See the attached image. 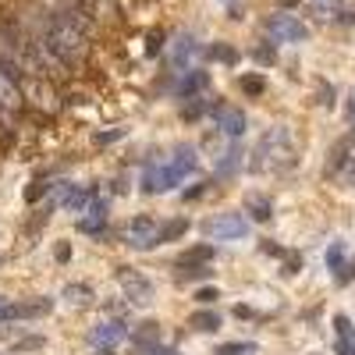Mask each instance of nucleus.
<instances>
[{"label": "nucleus", "instance_id": "ea45409f", "mask_svg": "<svg viewBox=\"0 0 355 355\" xmlns=\"http://www.w3.org/2000/svg\"><path fill=\"white\" fill-rule=\"evenodd\" d=\"M263 252H266V256H284V249H281V245H270V242L263 245Z\"/></svg>", "mask_w": 355, "mask_h": 355}, {"label": "nucleus", "instance_id": "f704fd0d", "mask_svg": "<svg viewBox=\"0 0 355 355\" xmlns=\"http://www.w3.org/2000/svg\"><path fill=\"white\" fill-rule=\"evenodd\" d=\"M210 53H214V57H220V61H227V64H234V50H227V46H214Z\"/></svg>", "mask_w": 355, "mask_h": 355}, {"label": "nucleus", "instance_id": "dca6fc26", "mask_svg": "<svg viewBox=\"0 0 355 355\" xmlns=\"http://www.w3.org/2000/svg\"><path fill=\"white\" fill-rule=\"evenodd\" d=\"M132 338V345L135 348H146V345H157L160 341V323H153V320H146V323H139V327L128 334Z\"/></svg>", "mask_w": 355, "mask_h": 355}, {"label": "nucleus", "instance_id": "c9c22d12", "mask_svg": "<svg viewBox=\"0 0 355 355\" xmlns=\"http://www.w3.org/2000/svg\"><path fill=\"white\" fill-rule=\"evenodd\" d=\"M352 277H355V259H352V263H345V270L338 274V284H348Z\"/></svg>", "mask_w": 355, "mask_h": 355}, {"label": "nucleus", "instance_id": "423d86ee", "mask_svg": "<svg viewBox=\"0 0 355 355\" xmlns=\"http://www.w3.org/2000/svg\"><path fill=\"white\" fill-rule=\"evenodd\" d=\"M21 110V89H18V71L0 64V117L15 121Z\"/></svg>", "mask_w": 355, "mask_h": 355}, {"label": "nucleus", "instance_id": "a211bd4d", "mask_svg": "<svg viewBox=\"0 0 355 355\" xmlns=\"http://www.w3.org/2000/svg\"><path fill=\"white\" fill-rule=\"evenodd\" d=\"M214 256H217V249L210 245V242H206V245H196V249H189L182 259H178V263H182V266H210L214 263Z\"/></svg>", "mask_w": 355, "mask_h": 355}, {"label": "nucleus", "instance_id": "72a5a7b5", "mask_svg": "<svg viewBox=\"0 0 355 355\" xmlns=\"http://www.w3.org/2000/svg\"><path fill=\"white\" fill-rule=\"evenodd\" d=\"M299 270H302V259H299V256H288V263H284V274L291 277V274H299Z\"/></svg>", "mask_w": 355, "mask_h": 355}, {"label": "nucleus", "instance_id": "37998d69", "mask_svg": "<svg viewBox=\"0 0 355 355\" xmlns=\"http://www.w3.org/2000/svg\"><path fill=\"white\" fill-rule=\"evenodd\" d=\"M93 355H114V352H110V348H96Z\"/></svg>", "mask_w": 355, "mask_h": 355}, {"label": "nucleus", "instance_id": "f257e3e1", "mask_svg": "<svg viewBox=\"0 0 355 355\" xmlns=\"http://www.w3.org/2000/svg\"><path fill=\"white\" fill-rule=\"evenodd\" d=\"M85 36H89V21L78 18V11H57L46 18L43 46L61 64H78L85 57Z\"/></svg>", "mask_w": 355, "mask_h": 355}, {"label": "nucleus", "instance_id": "2eb2a0df", "mask_svg": "<svg viewBox=\"0 0 355 355\" xmlns=\"http://www.w3.org/2000/svg\"><path fill=\"white\" fill-rule=\"evenodd\" d=\"M245 214L252 217V220H259V224H266V220H270L274 217V202L270 199H266V196H245Z\"/></svg>", "mask_w": 355, "mask_h": 355}, {"label": "nucleus", "instance_id": "7c9ffc66", "mask_svg": "<svg viewBox=\"0 0 355 355\" xmlns=\"http://www.w3.org/2000/svg\"><path fill=\"white\" fill-rule=\"evenodd\" d=\"M217 299H220L217 288H199V291H196V302H202V306H214Z\"/></svg>", "mask_w": 355, "mask_h": 355}, {"label": "nucleus", "instance_id": "4468645a", "mask_svg": "<svg viewBox=\"0 0 355 355\" xmlns=\"http://www.w3.org/2000/svg\"><path fill=\"white\" fill-rule=\"evenodd\" d=\"M167 164H171V171L178 174V182H182L185 174H192V171L199 167V157H196L192 146H182V150H174V157H171Z\"/></svg>", "mask_w": 355, "mask_h": 355}, {"label": "nucleus", "instance_id": "f8f14e48", "mask_svg": "<svg viewBox=\"0 0 355 355\" xmlns=\"http://www.w3.org/2000/svg\"><path fill=\"white\" fill-rule=\"evenodd\" d=\"M53 313V302L50 299H25V302H15L11 306V316L8 320H40V316H50Z\"/></svg>", "mask_w": 355, "mask_h": 355}, {"label": "nucleus", "instance_id": "5701e85b", "mask_svg": "<svg viewBox=\"0 0 355 355\" xmlns=\"http://www.w3.org/2000/svg\"><path fill=\"white\" fill-rule=\"evenodd\" d=\"M348 150H352V139H341L334 150H331V160H327V174H338L348 160Z\"/></svg>", "mask_w": 355, "mask_h": 355}, {"label": "nucleus", "instance_id": "a878e982", "mask_svg": "<svg viewBox=\"0 0 355 355\" xmlns=\"http://www.w3.org/2000/svg\"><path fill=\"white\" fill-rule=\"evenodd\" d=\"M263 89H266V82H263L259 75H245V78H242V93H249V96H263Z\"/></svg>", "mask_w": 355, "mask_h": 355}, {"label": "nucleus", "instance_id": "c03bdc74", "mask_svg": "<svg viewBox=\"0 0 355 355\" xmlns=\"http://www.w3.org/2000/svg\"><path fill=\"white\" fill-rule=\"evenodd\" d=\"M352 171H355V160H352Z\"/></svg>", "mask_w": 355, "mask_h": 355}, {"label": "nucleus", "instance_id": "79ce46f5", "mask_svg": "<svg viewBox=\"0 0 355 355\" xmlns=\"http://www.w3.org/2000/svg\"><path fill=\"white\" fill-rule=\"evenodd\" d=\"M348 114H352V121H355V93L348 96Z\"/></svg>", "mask_w": 355, "mask_h": 355}, {"label": "nucleus", "instance_id": "bb28decb", "mask_svg": "<svg viewBox=\"0 0 355 355\" xmlns=\"http://www.w3.org/2000/svg\"><path fill=\"white\" fill-rule=\"evenodd\" d=\"M46 192H53L50 182H33V185L25 189V202H40V196H46Z\"/></svg>", "mask_w": 355, "mask_h": 355}, {"label": "nucleus", "instance_id": "b1692460", "mask_svg": "<svg viewBox=\"0 0 355 355\" xmlns=\"http://www.w3.org/2000/svg\"><path fill=\"white\" fill-rule=\"evenodd\" d=\"M214 355H256V341H227Z\"/></svg>", "mask_w": 355, "mask_h": 355}, {"label": "nucleus", "instance_id": "aec40b11", "mask_svg": "<svg viewBox=\"0 0 355 355\" xmlns=\"http://www.w3.org/2000/svg\"><path fill=\"white\" fill-rule=\"evenodd\" d=\"M189 327H196V331H220V316L214 309H199V313L189 316Z\"/></svg>", "mask_w": 355, "mask_h": 355}, {"label": "nucleus", "instance_id": "9d476101", "mask_svg": "<svg viewBox=\"0 0 355 355\" xmlns=\"http://www.w3.org/2000/svg\"><path fill=\"white\" fill-rule=\"evenodd\" d=\"M214 121H217V128L227 139H242L245 135V114L239 107H231V103H217L214 107Z\"/></svg>", "mask_w": 355, "mask_h": 355}, {"label": "nucleus", "instance_id": "c756f323", "mask_svg": "<svg viewBox=\"0 0 355 355\" xmlns=\"http://www.w3.org/2000/svg\"><path fill=\"white\" fill-rule=\"evenodd\" d=\"M202 107H206V103H202V96H192V100H189V103L182 107V114L189 117V121H196V117L202 114Z\"/></svg>", "mask_w": 355, "mask_h": 355}, {"label": "nucleus", "instance_id": "ddd939ff", "mask_svg": "<svg viewBox=\"0 0 355 355\" xmlns=\"http://www.w3.org/2000/svg\"><path fill=\"white\" fill-rule=\"evenodd\" d=\"M334 334H338V355H355V327H352V320L345 313L334 316Z\"/></svg>", "mask_w": 355, "mask_h": 355}, {"label": "nucleus", "instance_id": "58836bf2", "mask_svg": "<svg viewBox=\"0 0 355 355\" xmlns=\"http://www.w3.org/2000/svg\"><path fill=\"white\" fill-rule=\"evenodd\" d=\"M11 316V302L4 299V295H0V320H8Z\"/></svg>", "mask_w": 355, "mask_h": 355}, {"label": "nucleus", "instance_id": "6e6552de", "mask_svg": "<svg viewBox=\"0 0 355 355\" xmlns=\"http://www.w3.org/2000/svg\"><path fill=\"white\" fill-rule=\"evenodd\" d=\"M174 185H178V174L171 171V164H146V171H142V192L160 196V192H171Z\"/></svg>", "mask_w": 355, "mask_h": 355}, {"label": "nucleus", "instance_id": "0eeeda50", "mask_svg": "<svg viewBox=\"0 0 355 355\" xmlns=\"http://www.w3.org/2000/svg\"><path fill=\"white\" fill-rule=\"evenodd\" d=\"M157 239H160V224H157L153 217H146V214H139V217L125 227V242H128L132 249H153Z\"/></svg>", "mask_w": 355, "mask_h": 355}, {"label": "nucleus", "instance_id": "a19ab883", "mask_svg": "<svg viewBox=\"0 0 355 355\" xmlns=\"http://www.w3.org/2000/svg\"><path fill=\"white\" fill-rule=\"evenodd\" d=\"M234 316H239V320H242V316H252V309H249V306H234Z\"/></svg>", "mask_w": 355, "mask_h": 355}, {"label": "nucleus", "instance_id": "7ed1b4c3", "mask_svg": "<svg viewBox=\"0 0 355 355\" xmlns=\"http://www.w3.org/2000/svg\"><path fill=\"white\" fill-rule=\"evenodd\" d=\"M202 234L214 242H231V239H245L249 234V220L242 214H217L210 220H202Z\"/></svg>", "mask_w": 355, "mask_h": 355}, {"label": "nucleus", "instance_id": "473e14b6", "mask_svg": "<svg viewBox=\"0 0 355 355\" xmlns=\"http://www.w3.org/2000/svg\"><path fill=\"white\" fill-rule=\"evenodd\" d=\"M53 259H57V263H68V259H71V245H68V242H61V245L53 249Z\"/></svg>", "mask_w": 355, "mask_h": 355}, {"label": "nucleus", "instance_id": "39448f33", "mask_svg": "<svg viewBox=\"0 0 355 355\" xmlns=\"http://www.w3.org/2000/svg\"><path fill=\"white\" fill-rule=\"evenodd\" d=\"M263 33L270 36L274 43H299V40L309 36V28H306V21H299L295 15H274V18L263 21Z\"/></svg>", "mask_w": 355, "mask_h": 355}, {"label": "nucleus", "instance_id": "e433bc0d", "mask_svg": "<svg viewBox=\"0 0 355 355\" xmlns=\"http://www.w3.org/2000/svg\"><path fill=\"white\" fill-rule=\"evenodd\" d=\"M256 61H259V64H274V50H266V46L256 50Z\"/></svg>", "mask_w": 355, "mask_h": 355}, {"label": "nucleus", "instance_id": "2f4dec72", "mask_svg": "<svg viewBox=\"0 0 355 355\" xmlns=\"http://www.w3.org/2000/svg\"><path fill=\"white\" fill-rule=\"evenodd\" d=\"M135 355H174V348H167V345H146V348H135Z\"/></svg>", "mask_w": 355, "mask_h": 355}, {"label": "nucleus", "instance_id": "6ab92c4d", "mask_svg": "<svg viewBox=\"0 0 355 355\" xmlns=\"http://www.w3.org/2000/svg\"><path fill=\"white\" fill-rule=\"evenodd\" d=\"M189 231V220L185 217H174V220H167V224H160V239H157V245H167V242H178L182 234Z\"/></svg>", "mask_w": 355, "mask_h": 355}, {"label": "nucleus", "instance_id": "393cba45", "mask_svg": "<svg viewBox=\"0 0 355 355\" xmlns=\"http://www.w3.org/2000/svg\"><path fill=\"white\" fill-rule=\"evenodd\" d=\"M327 266H331V270H345V242H334L331 249H327Z\"/></svg>", "mask_w": 355, "mask_h": 355}, {"label": "nucleus", "instance_id": "f3484780", "mask_svg": "<svg viewBox=\"0 0 355 355\" xmlns=\"http://www.w3.org/2000/svg\"><path fill=\"white\" fill-rule=\"evenodd\" d=\"M206 82H210V78H206V71H189V75H182V82H178L174 93L185 96V100H192L199 89H206Z\"/></svg>", "mask_w": 355, "mask_h": 355}, {"label": "nucleus", "instance_id": "4be33fe9", "mask_svg": "<svg viewBox=\"0 0 355 355\" xmlns=\"http://www.w3.org/2000/svg\"><path fill=\"white\" fill-rule=\"evenodd\" d=\"M196 53H199L196 40H189V36H185V40H178V46H174V53H171V57H174V68H182V64H189V61H192Z\"/></svg>", "mask_w": 355, "mask_h": 355}, {"label": "nucleus", "instance_id": "20e7f679", "mask_svg": "<svg viewBox=\"0 0 355 355\" xmlns=\"http://www.w3.org/2000/svg\"><path fill=\"white\" fill-rule=\"evenodd\" d=\"M117 284H121V291L128 295V306L142 309V306H150L153 302V284L146 281L139 270H132V266H117Z\"/></svg>", "mask_w": 355, "mask_h": 355}, {"label": "nucleus", "instance_id": "4c0bfd02", "mask_svg": "<svg viewBox=\"0 0 355 355\" xmlns=\"http://www.w3.org/2000/svg\"><path fill=\"white\" fill-rule=\"evenodd\" d=\"M114 139H121V132H117V128H114V132H103V135L96 132V142H100V146H107V142H114Z\"/></svg>", "mask_w": 355, "mask_h": 355}, {"label": "nucleus", "instance_id": "c85d7f7f", "mask_svg": "<svg viewBox=\"0 0 355 355\" xmlns=\"http://www.w3.org/2000/svg\"><path fill=\"white\" fill-rule=\"evenodd\" d=\"M239 160H242V157H239V150H227V153H224V160H220V167H217V174H231L234 167H239Z\"/></svg>", "mask_w": 355, "mask_h": 355}, {"label": "nucleus", "instance_id": "1a4fd4ad", "mask_svg": "<svg viewBox=\"0 0 355 355\" xmlns=\"http://www.w3.org/2000/svg\"><path fill=\"white\" fill-rule=\"evenodd\" d=\"M132 331H128V323H121V320H103V323H96L93 331H89V345L93 348H110V345H117V341H125Z\"/></svg>", "mask_w": 355, "mask_h": 355}, {"label": "nucleus", "instance_id": "f03ea898", "mask_svg": "<svg viewBox=\"0 0 355 355\" xmlns=\"http://www.w3.org/2000/svg\"><path fill=\"white\" fill-rule=\"evenodd\" d=\"M295 142H291V132L288 128H270L252 150V160L249 167L256 174H281V171H291L295 167Z\"/></svg>", "mask_w": 355, "mask_h": 355}, {"label": "nucleus", "instance_id": "cd10ccee", "mask_svg": "<svg viewBox=\"0 0 355 355\" xmlns=\"http://www.w3.org/2000/svg\"><path fill=\"white\" fill-rule=\"evenodd\" d=\"M214 274V266H182V281H199V277H210Z\"/></svg>", "mask_w": 355, "mask_h": 355}, {"label": "nucleus", "instance_id": "9b49d317", "mask_svg": "<svg viewBox=\"0 0 355 355\" xmlns=\"http://www.w3.org/2000/svg\"><path fill=\"white\" fill-rule=\"evenodd\" d=\"M107 227V199H93V202H89V210L78 217V231L82 234H100Z\"/></svg>", "mask_w": 355, "mask_h": 355}, {"label": "nucleus", "instance_id": "412c9836", "mask_svg": "<svg viewBox=\"0 0 355 355\" xmlns=\"http://www.w3.org/2000/svg\"><path fill=\"white\" fill-rule=\"evenodd\" d=\"M64 302L68 306H89V302H93V288H89V284H68L64 288Z\"/></svg>", "mask_w": 355, "mask_h": 355}]
</instances>
